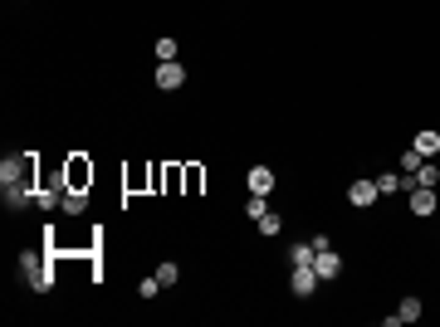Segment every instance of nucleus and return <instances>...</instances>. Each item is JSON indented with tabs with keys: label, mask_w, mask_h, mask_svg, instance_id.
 <instances>
[{
	"label": "nucleus",
	"mask_w": 440,
	"mask_h": 327,
	"mask_svg": "<svg viewBox=\"0 0 440 327\" xmlns=\"http://www.w3.org/2000/svg\"><path fill=\"white\" fill-rule=\"evenodd\" d=\"M186 186V176H181V166H162V191L172 196V191H181Z\"/></svg>",
	"instance_id": "15"
},
{
	"label": "nucleus",
	"mask_w": 440,
	"mask_h": 327,
	"mask_svg": "<svg viewBox=\"0 0 440 327\" xmlns=\"http://www.w3.org/2000/svg\"><path fill=\"white\" fill-rule=\"evenodd\" d=\"M245 186H250L254 196H269V191H274V166H250V171H245Z\"/></svg>",
	"instance_id": "6"
},
{
	"label": "nucleus",
	"mask_w": 440,
	"mask_h": 327,
	"mask_svg": "<svg viewBox=\"0 0 440 327\" xmlns=\"http://www.w3.org/2000/svg\"><path fill=\"white\" fill-rule=\"evenodd\" d=\"M377 191H382V196H396V191H401V171H382V176H377Z\"/></svg>",
	"instance_id": "18"
},
{
	"label": "nucleus",
	"mask_w": 440,
	"mask_h": 327,
	"mask_svg": "<svg viewBox=\"0 0 440 327\" xmlns=\"http://www.w3.org/2000/svg\"><path fill=\"white\" fill-rule=\"evenodd\" d=\"M245 215H250V220L269 215V196H254V191H250V196H245Z\"/></svg>",
	"instance_id": "16"
},
{
	"label": "nucleus",
	"mask_w": 440,
	"mask_h": 327,
	"mask_svg": "<svg viewBox=\"0 0 440 327\" xmlns=\"http://www.w3.org/2000/svg\"><path fill=\"white\" fill-rule=\"evenodd\" d=\"M181 176H186V186H181L186 196H196V191L206 186V166H196V161H191V166H181Z\"/></svg>",
	"instance_id": "12"
},
{
	"label": "nucleus",
	"mask_w": 440,
	"mask_h": 327,
	"mask_svg": "<svg viewBox=\"0 0 440 327\" xmlns=\"http://www.w3.org/2000/svg\"><path fill=\"white\" fill-rule=\"evenodd\" d=\"M181 84H186V69H181L176 59H172V64H157V88H162V93H176Z\"/></svg>",
	"instance_id": "4"
},
{
	"label": "nucleus",
	"mask_w": 440,
	"mask_h": 327,
	"mask_svg": "<svg viewBox=\"0 0 440 327\" xmlns=\"http://www.w3.org/2000/svg\"><path fill=\"white\" fill-rule=\"evenodd\" d=\"M59 211H64V215H84V211H89V191H69Z\"/></svg>",
	"instance_id": "13"
},
{
	"label": "nucleus",
	"mask_w": 440,
	"mask_h": 327,
	"mask_svg": "<svg viewBox=\"0 0 440 327\" xmlns=\"http://www.w3.org/2000/svg\"><path fill=\"white\" fill-rule=\"evenodd\" d=\"M313 254H318V244H313V239H299V244L289 249V269H313Z\"/></svg>",
	"instance_id": "10"
},
{
	"label": "nucleus",
	"mask_w": 440,
	"mask_h": 327,
	"mask_svg": "<svg viewBox=\"0 0 440 327\" xmlns=\"http://www.w3.org/2000/svg\"><path fill=\"white\" fill-rule=\"evenodd\" d=\"M313 288H318V274L313 269H294L289 274V293L294 298H313Z\"/></svg>",
	"instance_id": "7"
},
{
	"label": "nucleus",
	"mask_w": 440,
	"mask_h": 327,
	"mask_svg": "<svg viewBox=\"0 0 440 327\" xmlns=\"http://www.w3.org/2000/svg\"><path fill=\"white\" fill-rule=\"evenodd\" d=\"M49 259H54V249H49V244H44V249H25V254H20V269H25V279H30V288H34V293H49V288H54Z\"/></svg>",
	"instance_id": "1"
},
{
	"label": "nucleus",
	"mask_w": 440,
	"mask_h": 327,
	"mask_svg": "<svg viewBox=\"0 0 440 327\" xmlns=\"http://www.w3.org/2000/svg\"><path fill=\"white\" fill-rule=\"evenodd\" d=\"M157 279H162V288H172V283H176V279H181V269H176V264H172V259H167V264H162V269H157Z\"/></svg>",
	"instance_id": "21"
},
{
	"label": "nucleus",
	"mask_w": 440,
	"mask_h": 327,
	"mask_svg": "<svg viewBox=\"0 0 440 327\" xmlns=\"http://www.w3.org/2000/svg\"><path fill=\"white\" fill-rule=\"evenodd\" d=\"M411 147H416L421 156H440V132H431V127H426V132H416V142H411Z\"/></svg>",
	"instance_id": "11"
},
{
	"label": "nucleus",
	"mask_w": 440,
	"mask_h": 327,
	"mask_svg": "<svg viewBox=\"0 0 440 327\" xmlns=\"http://www.w3.org/2000/svg\"><path fill=\"white\" fill-rule=\"evenodd\" d=\"M436 186H416L411 191V215H436Z\"/></svg>",
	"instance_id": "8"
},
{
	"label": "nucleus",
	"mask_w": 440,
	"mask_h": 327,
	"mask_svg": "<svg viewBox=\"0 0 440 327\" xmlns=\"http://www.w3.org/2000/svg\"><path fill=\"white\" fill-rule=\"evenodd\" d=\"M377 181H352L347 186V206H357V211H367V206H377Z\"/></svg>",
	"instance_id": "5"
},
{
	"label": "nucleus",
	"mask_w": 440,
	"mask_h": 327,
	"mask_svg": "<svg viewBox=\"0 0 440 327\" xmlns=\"http://www.w3.org/2000/svg\"><path fill=\"white\" fill-rule=\"evenodd\" d=\"M64 176H69V191H89V186H93V161H89L84 152H74V156L64 161Z\"/></svg>",
	"instance_id": "2"
},
{
	"label": "nucleus",
	"mask_w": 440,
	"mask_h": 327,
	"mask_svg": "<svg viewBox=\"0 0 440 327\" xmlns=\"http://www.w3.org/2000/svg\"><path fill=\"white\" fill-rule=\"evenodd\" d=\"M137 293H142V298H157V293H162V279H157V274H152V279H142V283H137Z\"/></svg>",
	"instance_id": "22"
},
{
	"label": "nucleus",
	"mask_w": 440,
	"mask_h": 327,
	"mask_svg": "<svg viewBox=\"0 0 440 327\" xmlns=\"http://www.w3.org/2000/svg\"><path fill=\"white\" fill-rule=\"evenodd\" d=\"M426 308H421V298H401V308L396 313H387V327H401V323H416Z\"/></svg>",
	"instance_id": "9"
},
{
	"label": "nucleus",
	"mask_w": 440,
	"mask_h": 327,
	"mask_svg": "<svg viewBox=\"0 0 440 327\" xmlns=\"http://www.w3.org/2000/svg\"><path fill=\"white\" fill-rule=\"evenodd\" d=\"M254 225H259V234H279V229H284V220L274 215V211H269V215H259Z\"/></svg>",
	"instance_id": "20"
},
{
	"label": "nucleus",
	"mask_w": 440,
	"mask_h": 327,
	"mask_svg": "<svg viewBox=\"0 0 440 327\" xmlns=\"http://www.w3.org/2000/svg\"><path fill=\"white\" fill-rule=\"evenodd\" d=\"M313 274H318V283H332V279H337V274H342V254H337V249H318V254H313Z\"/></svg>",
	"instance_id": "3"
},
{
	"label": "nucleus",
	"mask_w": 440,
	"mask_h": 327,
	"mask_svg": "<svg viewBox=\"0 0 440 327\" xmlns=\"http://www.w3.org/2000/svg\"><path fill=\"white\" fill-rule=\"evenodd\" d=\"M416 186H440V166L436 161H421V166H416Z\"/></svg>",
	"instance_id": "17"
},
{
	"label": "nucleus",
	"mask_w": 440,
	"mask_h": 327,
	"mask_svg": "<svg viewBox=\"0 0 440 327\" xmlns=\"http://www.w3.org/2000/svg\"><path fill=\"white\" fill-rule=\"evenodd\" d=\"M421 161H426V156H421V152H416V147H411V152H406V156H401V171H416V166H421Z\"/></svg>",
	"instance_id": "23"
},
{
	"label": "nucleus",
	"mask_w": 440,
	"mask_h": 327,
	"mask_svg": "<svg viewBox=\"0 0 440 327\" xmlns=\"http://www.w3.org/2000/svg\"><path fill=\"white\" fill-rule=\"evenodd\" d=\"M142 186L152 191V166H132L127 171V191H142Z\"/></svg>",
	"instance_id": "14"
},
{
	"label": "nucleus",
	"mask_w": 440,
	"mask_h": 327,
	"mask_svg": "<svg viewBox=\"0 0 440 327\" xmlns=\"http://www.w3.org/2000/svg\"><path fill=\"white\" fill-rule=\"evenodd\" d=\"M152 49H157V64H172L176 59V39H157Z\"/></svg>",
	"instance_id": "19"
}]
</instances>
